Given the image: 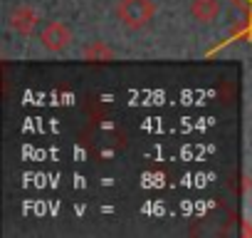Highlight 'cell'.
<instances>
[{"label": "cell", "instance_id": "obj_1", "mask_svg": "<svg viewBox=\"0 0 252 238\" xmlns=\"http://www.w3.org/2000/svg\"><path fill=\"white\" fill-rule=\"evenodd\" d=\"M154 13H156L154 0H119V5H116L119 20L131 30H139V28L149 25Z\"/></svg>", "mask_w": 252, "mask_h": 238}, {"label": "cell", "instance_id": "obj_3", "mask_svg": "<svg viewBox=\"0 0 252 238\" xmlns=\"http://www.w3.org/2000/svg\"><path fill=\"white\" fill-rule=\"evenodd\" d=\"M37 23H40V18H37V13L30 5H20V8H15L10 13V28L15 33H20V35H30Z\"/></svg>", "mask_w": 252, "mask_h": 238}, {"label": "cell", "instance_id": "obj_4", "mask_svg": "<svg viewBox=\"0 0 252 238\" xmlns=\"http://www.w3.org/2000/svg\"><path fill=\"white\" fill-rule=\"evenodd\" d=\"M190 15L198 23L210 25L220 15V3H218V0H193V3H190Z\"/></svg>", "mask_w": 252, "mask_h": 238}, {"label": "cell", "instance_id": "obj_5", "mask_svg": "<svg viewBox=\"0 0 252 238\" xmlns=\"http://www.w3.org/2000/svg\"><path fill=\"white\" fill-rule=\"evenodd\" d=\"M87 60H111V50L104 42H94L87 50Z\"/></svg>", "mask_w": 252, "mask_h": 238}, {"label": "cell", "instance_id": "obj_2", "mask_svg": "<svg viewBox=\"0 0 252 238\" xmlns=\"http://www.w3.org/2000/svg\"><path fill=\"white\" fill-rule=\"evenodd\" d=\"M40 40H42V47H45V50H50V52H62V50L69 47L72 33H69V28H67L64 23H50V25H45Z\"/></svg>", "mask_w": 252, "mask_h": 238}]
</instances>
